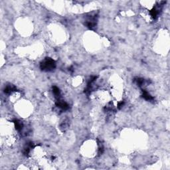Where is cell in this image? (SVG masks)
I'll return each instance as SVG.
<instances>
[{"label": "cell", "mask_w": 170, "mask_h": 170, "mask_svg": "<svg viewBox=\"0 0 170 170\" xmlns=\"http://www.w3.org/2000/svg\"><path fill=\"white\" fill-rule=\"evenodd\" d=\"M54 65H55V63L53 60H52V59H47L46 60H45L43 62L42 65H41V67H42V68H43V69L50 70L54 68Z\"/></svg>", "instance_id": "obj_1"}]
</instances>
